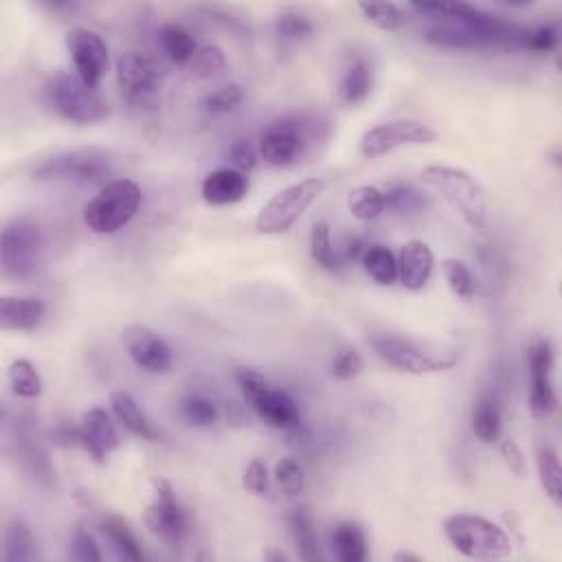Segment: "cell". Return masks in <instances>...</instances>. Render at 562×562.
Listing matches in <instances>:
<instances>
[{
	"instance_id": "1",
	"label": "cell",
	"mask_w": 562,
	"mask_h": 562,
	"mask_svg": "<svg viewBox=\"0 0 562 562\" xmlns=\"http://www.w3.org/2000/svg\"><path fill=\"white\" fill-rule=\"evenodd\" d=\"M409 7L418 14L464 27L477 38L479 49H521L525 29L481 7L468 3H411Z\"/></svg>"
},
{
	"instance_id": "2",
	"label": "cell",
	"mask_w": 562,
	"mask_h": 562,
	"mask_svg": "<svg viewBox=\"0 0 562 562\" xmlns=\"http://www.w3.org/2000/svg\"><path fill=\"white\" fill-rule=\"evenodd\" d=\"M422 181L435 189L472 231L486 229L488 196L486 189L470 172L453 165H429L422 170Z\"/></svg>"
},
{
	"instance_id": "3",
	"label": "cell",
	"mask_w": 562,
	"mask_h": 562,
	"mask_svg": "<svg viewBox=\"0 0 562 562\" xmlns=\"http://www.w3.org/2000/svg\"><path fill=\"white\" fill-rule=\"evenodd\" d=\"M369 343H372L380 361H385L389 367L404 374L424 376L448 372L459 363V354L455 350L415 341L402 334L378 332L369 339Z\"/></svg>"
},
{
	"instance_id": "4",
	"label": "cell",
	"mask_w": 562,
	"mask_h": 562,
	"mask_svg": "<svg viewBox=\"0 0 562 562\" xmlns=\"http://www.w3.org/2000/svg\"><path fill=\"white\" fill-rule=\"evenodd\" d=\"M444 534L459 554L475 560H499L512 554L508 532L479 514H453L444 521Z\"/></svg>"
},
{
	"instance_id": "5",
	"label": "cell",
	"mask_w": 562,
	"mask_h": 562,
	"mask_svg": "<svg viewBox=\"0 0 562 562\" xmlns=\"http://www.w3.org/2000/svg\"><path fill=\"white\" fill-rule=\"evenodd\" d=\"M143 202L141 187L130 178H117L101 187L99 194L84 207L86 227L99 235L121 231L137 216Z\"/></svg>"
},
{
	"instance_id": "6",
	"label": "cell",
	"mask_w": 562,
	"mask_h": 562,
	"mask_svg": "<svg viewBox=\"0 0 562 562\" xmlns=\"http://www.w3.org/2000/svg\"><path fill=\"white\" fill-rule=\"evenodd\" d=\"M117 156L104 148H75L44 159L33 178L36 181H71L82 185L104 183L115 172Z\"/></svg>"
},
{
	"instance_id": "7",
	"label": "cell",
	"mask_w": 562,
	"mask_h": 562,
	"mask_svg": "<svg viewBox=\"0 0 562 562\" xmlns=\"http://www.w3.org/2000/svg\"><path fill=\"white\" fill-rule=\"evenodd\" d=\"M47 95L53 110L77 126H93L110 117V104L97 88L88 86L77 75L60 73L47 84Z\"/></svg>"
},
{
	"instance_id": "8",
	"label": "cell",
	"mask_w": 562,
	"mask_h": 562,
	"mask_svg": "<svg viewBox=\"0 0 562 562\" xmlns=\"http://www.w3.org/2000/svg\"><path fill=\"white\" fill-rule=\"evenodd\" d=\"M42 231L29 218H14L0 235V268L7 279H29L40 266Z\"/></svg>"
},
{
	"instance_id": "9",
	"label": "cell",
	"mask_w": 562,
	"mask_h": 562,
	"mask_svg": "<svg viewBox=\"0 0 562 562\" xmlns=\"http://www.w3.org/2000/svg\"><path fill=\"white\" fill-rule=\"evenodd\" d=\"M325 189L321 178H306L295 185H288L275 194L260 209L255 218V229L264 235H279L290 231L308 207L317 200Z\"/></svg>"
},
{
	"instance_id": "10",
	"label": "cell",
	"mask_w": 562,
	"mask_h": 562,
	"mask_svg": "<svg viewBox=\"0 0 562 562\" xmlns=\"http://www.w3.org/2000/svg\"><path fill=\"white\" fill-rule=\"evenodd\" d=\"M117 82L132 108H150L161 93V66L148 51H126L117 60Z\"/></svg>"
},
{
	"instance_id": "11",
	"label": "cell",
	"mask_w": 562,
	"mask_h": 562,
	"mask_svg": "<svg viewBox=\"0 0 562 562\" xmlns=\"http://www.w3.org/2000/svg\"><path fill=\"white\" fill-rule=\"evenodd\" d=\"M154 499L145 508V527L167 545H181L189 536V519L181 501L176 499L172 483L167 479H154Z\"/></svg>"
},
{
	"instance_id": "12",
	"label": "cell",
	"mask_w": 562,
	"mask_h": 562,
	"mask_svg": "<svg viewBox=\"0 0 562 562\" xmlns=\"http://www.w3.org/2000/svg\"><path fill=\"white\" fill-rule=\"evenodd\" d=\"M554 350L543 336H534L527 345V372H530V411L536 420H549L558 409L552 385Z\"/></svg>"
},
{
	"instance_id": "13",
	"label": "cell",
	"mask_w": 562,
	"mask_h": 562,
	"mask_svg": "<svg viewBox=\"0 0 562 562\" xmlns=\"http://www.w3.org/2000/svg\"><path fill=\"white\" fill-rule=\"evenodd\" d=\"M437 141V132L418 119H396L367 130L361 139V154L378 159L407 145H429Z\"/></svg>"
},
{
	"instance_id": "14",
	"label": "cell",
	"mask_w": 562,
	"mask_h": 562,
	"mask_svg": "<svg viewBox=\"0 0 562 562\" xmlns=\"http://www.w3.org/2000/svg\"><path fill=\"white\" fill-rule=\"evenodd\" d=\"M310 123L303 117H286L271 123L260 139V156L273 167H288L306 152Z\"/></svg>"
},
{
	"instance_id": "15",
	"label": "cell",
	"mask_w": 562,
	"mask_h": 562,
	"mask_svg": "<svg viewBox=\"0 0 562 562\" xmlns=\"http://www.w3.org/2000/svg\"><path fill=\"white\" fill-rule=\"evenodd\" d=\"M66 49H69L77 77L88 86L99 88L110 69V51L106 40L93 29L73 27L66 33Z\"/></svg>"
},
{
	"instance_id": "16",
	"label": "cell",
	"mask_w": 562,
	"mask_h": 562,
	"mask_svg": "<svg viewBox=\"0 0 562 562\" xmlns=\"http://www.w3.org/2000/svg\"><path fill=\"white\" fill-rule=\"evenodd\" d=\"M123 347H126L132 363L148 374H167L174 365V356L159 334L145 325H128L121 332Z\"/></svg>"
},
{
	"instance_id": "17",
	"label": "cell",
	"mask_w": 562,
	"mask_h": 562,
	"mask_svg": "<svg viewBox=\"0 0 562 562\" xmlns=\"http://www.w3.org/2000/svg\"><path fill=\"white\" fill-rule=\"evenodd\" d=\"M80 431L82 448L97 464H104L121 446V437L115 422H112V415L104 409L86 411L80 420Z\"/></svg>"
},
{
	"instance_id": "18",
	"label": "cell",
	"mask_w": 562,
	"mask_h": 562,
	"mask_svg": "<svg viewBox=\"0 0 562 562\" xmlns=\"http://www.w3.org/2000/svg\"><path fill=\"white\" fill-rule=\"evenodd\" d=\"M246 402L260 415V420H264L268 426H273V429L297 431L301 426L299 404L292 400L290 393H286L284 389H273L271 382Z\"/></svg>"
},
{
	"instance_id": "19",
	"label": "cell",
	"mask_w": 562,
	"mask_h": 562,
	"mask_svg": "<svg viewBox=\"0 0 562 562\" xmlns=\"http://www.w3.org/2000/svg\"><path fill=\"white\" fill-rule=\"evenodd\" d=\"M11 444H14V455L18 466L25 470L29 477L40 483L51 481L53 470L47 459V453H44V448L40 444L38 429H33V420L29 418L16 420L14 440H11Z\"/></svg>"
},
{
	"instance_id": "20",
	"label": "cell",
	"mask_w": 562,
	"mask_h": 562,
	"mask_svg": "<svg viewBox=\"0 0 562 562\" xmlns=\"http://www.w3.org/2000/svg\"><path fill=\"white\" fill-rule=\"evenodd\" d=\"M249 189V174H242L233 170V167H222V170L207 174L205 181H202L200 194L202 200L211 207H229L244 200L246 194H249Z\"/></svg>"
},
{
	"instance_id": "21",
	"label": "cell",
	"mask_w": 562,
	"mask_h": 562,
	"mask_svg": "<svg viewBox=\"0 0 562 562\" xmlns=\"http://www.w3.org/2000/svg\"><path fill=\"white\" fill-rule=\"evenodd\" d=\"M435 266V255L431 251V246L422 240H409L402 246V251L398 255V279L400 284L415 292L422 290L433 275Z\"/></svg>"
},
{
	"instance_id": "22",
	"label": "cell",
	"mask_w": 562,
	"mask_h": 562,
	"mask_svg": "<svg viewBox=\"0 0 562 562\" xmlns=\"http://www.w3.org/2000/svg\"><path fill=\"white\" fill-rule=\"evenodd\" d=\"M44 317L47 303L31 297H3L0 299V328L3 332H36Z\"/></svg>"
},
{
	"instance_id": "23",
	"label": "cell",
	"mask_w": 562,
	"mask_h": 562,
	"mask_svg": "<svg viewBox=\"0 0 562 562\" xmlns=\"http://www.w3.org/2000/svg\"><path fill=\"white\" fill-rule=\"evenodd\" d=\"M110 409H112V415H115V420L130 435L141 437V440H148V442H156V431H154L152 422L139 407V402L134 400L128 391H112Z\"/></svg>"
},
{
	"instance_id": "24",
	"label": "cell",
	"mask_w": 562,
	"mask_h": 562,
	"mask_svg": "<svg viewBox=\"0 0 562 562\" xmlns=\"http://www.w3.org/2000/svg\"><path fill=\"white\" fill-rule=\"evenodd\" d=\"M470 426L477 440L483 444H497L501 440L503 411L499 398L494 396L492 391L483 393V396L477 400L475 409H472Z\"/></svg>"
},
{
	"instance_id": "25",
	"label": "cell",
	"mask_w": 562,
	"mask_h": 562,
	"mask_svg": "<svg viewBox=\"0 0 562 562\" xmlns=\"http://www.w3.org/2000/svg\"><path fill=\"white\" fill-rule=\"evenodd\" d=\"M99 530L108 538V543L115 547V552L130 562H141L143 560V549L137 534L132 532L128 521H123L117 514H106L101 516Z\"/></svg>"
},
{
	"instance_id": "26",
	"label": "cell",
	"mask_w": 562,
	"mask_h": 562,
	"mask_svg": "<svg viewBox=\"0 0 562 562\" xmlns=\"http://www.w3.org/2000/svg\"><path fill=\"white\" fill-rule=\"evenodd\" d=\"M159 44L161 51L167 55V60L178 66H187L198 51V44L194 33L178 22H167L159 29Z\"/></svg>"
},
{
	"instance_id": "27",
	"label": "cell",
	"mask_w": 562,
	"mask_h": 562,
	"mask_svg": "<svg viewBox=\"0 0 562 562\" xmlns=\"http://www.w3.org/2000/svg\"><path fill=\"white\" fill-rule=\"evenodd\" d=\"M288 527L299 558L306 562H317L321 558L319 536L317 530H314V521L308 508H303V505L301 508H292V512L288 514Z\"/></svg>"
},
{
	"instance_id": "28",
	"label": "cell",
	"mask_w": 562,
	"mask_h": 562,
	"mask_svg": "<svg viewBox=\"0 0 562 562\" xmlns=\"http://www.w3.org/2000/svg\"><path fill=\"white\" fill-rule=\"evenodd\" d=\"M374 88V73L372 66H369L365 60H356L352 62L341 75L339 82V97L350 106H361L363 101H367V97L372 95Z\"/></svg>"
},
{
	"instance_id": "29",
	"label": "cell",
	"mask_w": 562,
	"mask_h": 562,
	"mask_svg": "<svg viewBox=\"0 0 562 562\" xmlns=\"http://www.w3.org/2000/svg\"><path fill=\"white\" fill-rule=\"evenodd\" d=\"M332 545L343 562H363L367 558L365 530L354 521H343L334 527Z\"/></svg>"
},
{
	"instance_id": "30",
	"label": "cell",
	"mask_w": 562,
	"mask_h": 562,
	"mask_svg": "<svg viewBox=\"0 0 562 562\" xmlns=\"http://www.w3.org/2000/svg\"><path fill=\"white\" fill-rule=\"evenodd\" d=\"M38 541L33 532L29 530L27 523L22 521H11L7 532H5V549H3V560L5 562H31L38 560Z\"/></svg>"
},
{
	"instance_id": "31",
	"label": "cell",
	"mask_w": 562,
	"mask_h": 562,
	"mask_svg": "<svg viewBox=\"0 0 562 562\" xmlns=\"http://www.w3.org/2000/svg\"><path fill=\"white\" fill-rule=\"evenodd\" d=\"M7 380H9V387L11 391L16 393L18 398H25V400H38L44 391V382L42 376L27 358H18L9 365L7 369Z\"/></svg>"
},
{
	"instance_id": "32",
	"label": "cell",
	"mask_w": 562,
	"mask_h": 562,
	"mask_svg": "<svg viewBox=\"0 0 562 562\" xmlns=\"http://www.w3.org/2000/svg\"><path fill=\"white\" fill-rule=\"evenodd\" d=\"M365 273L372 277L378 286H393L398 281V260L387 246H367L361 260Z\"/></svg>"
},
{
	"instance_id": "33",
	"label": "cell",
	"mask_w": 562,
	"mask_h": 562,
	"mask_svg": "<svg viewBox=\"0 0 562 562\" xmlns=\"http://www.w3.org/2000/svg\"><path fill=\"white\" fill-rule=\"evenodd\" d=\"M347 205H350L352 216L361 222H372L378 220L382 213L387 211L385 207V191H380L374 185H363V187H356L350 200H347Z\"/></svg>"
},
{
	"instance_id": "34",
	"label": "cell",
	"mask_w": 562,
	"mask_h": 562,
	"mask_svg": "<svg viewBox=\"0 0 562 562\" xmlns=\"http://www.w3.org/2000/svg\"><path fill=\"white\" fill-rule=\"evenodd\" d=\"M181 418L196 429H209L220 420V407L202 393H189L181 400Z\"/></svg>"
},
{
	"instance_id": "35",
	"label": "cell",
	"mask_w": 562,
	"mask_h": 562,
	"mask_svg": "<svg viewBox=\"0 0 562 562\" xmlns=\"http://www.w3.org/2000/svg\"><path fill=\"white\" fill-rule=\"evenodd\" d=\"M310 257L312 262L328 273H339L341 271V260L334 253V246L330 240V224L328 222H317L310 231Z\"/></svg>"
},
{
	"instance_id": "36",
	"label": "cell",
	"mask_w": 562,
	"mask_h": 562,
	"mask_svg": "<svg viewBox=\"0 0 562 562\" xmlns=\"http://www.w3.org/2000/svg\"><path fill=\"white\" fill-rule=\"evenodd\" d=\"M536 464H538V475H541V483L545 488V494L549 499H552L556 508H560V503H562V468H560L558 453L554 451L552 446H543L541 451H538Z\"/></svg>"
},
{
	"instance_id": "37",
	"label": "cell",
	"mask_w": 562,
	"mask_h": 562,
	"mask_svg": "<svg viewBox=\"0 0 562 562\" xmlns=\"http://www.w3.org/2000/svg\"><path fill=\"white\" fill-rule=\"evenodd\" d=\"M358 11L380 31H396L407 25V11L393 3H358Z\"/></svg>"
},
{
	"instance_id": "38",
	"label": "cell",
	"mask_w": 562,
	"mask_h": 562,
	"mask_svg": "<svg viewBox=\"0 0 562 562\" xmlns=\"http://www.w3.org/2000/svg\"><path fill=\"white\" fill-rule=\"evenodd\" d=\"M187 69L189 75L196 77V80H207V77H213L227 69V55H224L218 44H205V47H198L194 58L189 60Z\"/></svg>"
},
{
	"instance_id": "39",
	"label": "cell",
	"mask_w": 562,
	"mask_h": 562,
	"mask_svg": "<svg viewBox=\"0 0 562 562\" xmlns=\"http://www.w3.org/2000/svg\"><path fill=\"white\" fill-rule=\"evenodd\" d=\"M442 273L446 277L448 288H451V292H453L457 299H464V301L472 299L477 286H475V275H472V271H470L466 262H462V260H444Z\"/></svg>"
},
{
	"instance_id": "40",
	"label": "cell",
	"mask_w": 562,
	"mask_h": 562,
	"mask_svg": "<svg viewBox=\"0 0 562 562\" xmlns=\"http://www.w3.org/2000/svg\"><path fill=\"white\" fill-rule=\"evenodd\" d=\"M275 33L284 42H301L308 40L314 33V25L308 16L299 11H281L275 20Z\"/></svg>"
},
{
	"instance_id": "41",
	"label": "cell",
	"mask_w": 562,
	"mask_h": 562,
	"mask_svg": "<svg viewBox=\"0 0 562 562\" xmlns=\"http://www.w3.org/2000/svg\"><path fill=\"white\" fill-rule=\"evenodd\" d=\"M426 198L411 185H396L385 191V207L391 213H415L422 211Z\"/></svg>"
},
{
	"instance_id": "42",
	"label": "cell",
	"mask_w": 562,
	"mask_h": 562,
	"mask_svg": "<svg viewBox=\"0 0 562 562\" xmlns=\"http://www.w3.org/2000/svg\"><path fill=\"white\" fill-rule=\"evenodd\" d=\"M558 40H560V29L556 22H549V25L525 29L521 49H527L532 53H552L558 47Z\"/></svg>"
},
{
	"instance_id": "43",
	"label": "cell",
	"mask_w": 562,
	"mask_h": 562,
	"mask_svg": "<svg viewBox=\"0 0 562 562\" xmlns=\"http://www.w3.org/2000/svg\"><path fill=\"white\" fill-rule=\"evenodd\" d=\"M275 481H277L279 490L288 494V497H295V494H299L303 490V486H306L303 470L297 459H292V457H286V459H281V462H277Z\"/></svg>"
},
{
	"instance_id": "44",
	"label": "cell",
	"mask_w": 562,
	"mask_h": 562,
	"mask_svg": "<svg viewBox=\"0 0 562 562\" xmlns=\"http://www.w3.org/2000/svg\"><path fill=\"white\" fill-rule=\"evenodd\" d=\"M242 99H244L242 86L227 84L205 97V110L209 115H224V112H231L238 108L242 104Z\"/></svg>"
},
{
	"instance_id": "45",
	"label": "cell",
	"mask_w": 562,
	"mask_h": 562,
	"mask_svg": "<svg viewBox=\"0 0 562 562\" xmlns=\"http://www.w3.org/2000/svg\"><path fill=\"white\" fill-rule=\"evenodd\" d=\"M229 159L233 163V170H238L242 174H251L257 167V159H260V152L255 150V145L251 139H235L229 145Z\"/></svg>"
},
{
	"instance_id": "46",
	"label": "cell",
	"mask_w": 562,
	"mask_h": 562,
	"mask_svg": "<svg viewBox=\"0 0 562 562\" xmlns=\"http://www.w3.org/2000/svg\"><path fill=\"white\" fill-rule=\"evenodd\" d=\"M363 372V358L356 350H343L334 356L332 361V376L341 382L356 378Z\"/></svg>"
},
{
	"instance_id": "47",
	"label": "cell",
	"mask_w": 562,
	"mask_h": 562,
	"mask_svg": "<svg viewBox=\"0 0 562 562\" xmlns=\"http://www.w3.org/2000/svg\"><path fill=\"white\" fill-rule=\"evenodd\" d=\"M244 488L262 497V494L268 492V486H271V479H268V468L262 462V459H253V462L246 466L244 477H242Z\"/></svg>"
},
{
	"instance_id": "48",
	"label": "cell",
	"mask_w": 562,
	"mask_h": 562,
	"mask_svg": "<svg viewBox=\"0 0 562 562\" xmlns=\"http://www.w3.org/2000/svg\"><path fill=\"white\" fill-rule=\"evenodd\" d=\"M73 558L82 562H99L101 552L95 543L93 534L86 530V527H77V532L73 536Z\"/></svg>"
},
{
	"instance_id": "49",
	"label": "cell",
	"mask_w": 562,
	"mask_h": 562,
	"mask_svg": "<svg viewBox=\"0 0 562 562\" xmlns=\"http://www.w3.org/2000/svg\"><path fill=\"white\" fill-rule=\"evenodd\" d=\"M501 457L516 477L527 475V464H525V457H523V451L519 448V444L512 442V440H503L501 442Z\"/></svg>"
},
{
	"instance_id": "50",
	"label": "cell",
	"mask_w": 562,
	"mask_h": 562,
	"mask_svg": "<svg viewBox=\"0 0 562 562\" xmlns=\"http://www.w3.org/2000/svg\"><path fill=\"white\" fill-rule=\"evenodd\" d=\"M365 251H367V244L363 238H358V235L347 238V242H345V260L347 262H361Z\"/></svg>"
},
{
	"instance_id": "51",
	"label": "cell",
	"mask_w": 562,
	"mask_h": 562,
	"mask_svg": "<svg viewBox=\"0 0 562 562\" xmlns=\"http://www.w3.org/2000/svg\"><path fill=\"white\" fill-rule=\"evenodd\" d=\"M264 560H288V556L284 552H279V549H268L264 554Z\"/></svg>"
},
{
	"instance_id": "52",
	"label": "cell",
	"mask_w": 562,
	"mask_h": 562,
	"mask_svg": "<svg viewBox=\"0 0 562 562\" xmlns=\"http://www.w3.org/2000/svg\"><path fill=\"white\" fill-rule=\"evenodd\" d=\"M393 560L400 562V560H411V562H422L420 556H415V554H409V552H398L396 556H393Z\"/></svg>"
}]
</instances>
